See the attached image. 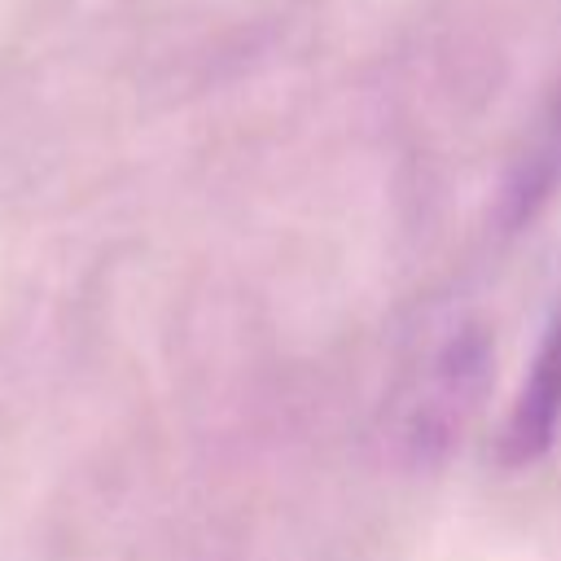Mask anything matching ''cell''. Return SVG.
Masks as SVG:
<instances>
[{
    "label": "cell",
    "instance_id": "3957f363",
    "mask_svg": "<svg viewBox=\"0 0 561 561\" xmlns=\"http://www.w3.org/2000/svg\"><path fill=\"white\" fill-rule=\"evenodd\" d=\"M557 184H561V96L543 114L539 131L530 136L526 153L517 158L513 180L504 184V219L513 228L530 224L543 210V202L557 193Z\"/></svg>",
    "mask_w": 561,
    "mask_h": 561
},
{
    "label": "cell",
    "instance_id": "6da1fadb",
    "mask_svg": "<svg viewBox=\"0 0 561 561\" xmlns=\"http://www.w3.org/2000/svg\"><path fill=\"white\" fill-rule=\"evenodd\" d=\"M491 333L482 324H451L394 386L386 403V438L412 469L438 465L482 408L491 386Z\"/></svg>",
    "mask_w": 561,
    "mask_h": 561
},
{
    "label": "cell",
    "instance_id": "7a4b0ae2",
    "mask_svg": "<svg viewBox=\"0 0 561 561\" xmlns=\"http://www.w3.org/2000/svg\"><path fill=\"white\" fill-rule=\"evenodd\" d=\"M557 425H561V311L552 316L530 373L504 416L500 430V465L504 469H526L535 465L552 443H557Z\"/></svg>",
    "mask_w": 561,
    "mask_h": 561
}]
</instances>
